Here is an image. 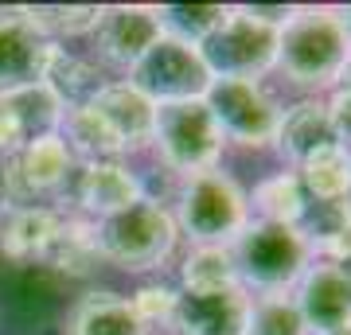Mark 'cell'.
Wrapping results in <instances>:
<instances>
[{"instance_id":"cell-29","label":"cell","mask_w":351,"mask_h":335,"mask_svg":"<svg viewBox=\"0 0 351 335\" xmlns=\"http://www.w3.org/2000/svg\"><path fill=\"white\" fill-rule=\"evenodd\" d=\"M176 300H180V293L168 288V285H141L129 304L137 312L141 327L149 332V327H172L176 323Z\"/></svg>"},{"instance_id":"cell-3","label":"cell","mask_w":351,"mask_h":335,"mask_svg":"<svg viewBox=\"0 0 351 335\" xmlns=\"http://www.w3.org/2000/svg\"><path fill=\"white\" fill-rule=\"evenodd\" d=\"M176 230L191 238V246H230L250 223V199L234 175L223 168L184 175L176 191Z\"/></svg>"},{"instance_id":"cell-13","label":"cell","mask_w":351,"mask_h":335,"mask_svg":"<svg viewBox=\"0 0 351 335\" xmlns=\"http://www.w3.org/2000/svg\"><path fill=\"white\" fill-rule=\"evenodd\" d=\"M250 300L254 297L242 285L223 293H180L172 327L180 335H246Z\"/></svg>"},{"instance_id":"cell-4","label":"cell","mask_w":351,"mask_h":335,"mask_svg":"<svg viewBox=\"0 0 351 335\" xmlns=\"http://www.w3.org/2000/svg\"><path fill=\"white\" fill-rule=\"evenodd\" d=\"M176 219L160 199H137L133 207L98 219L94 223V242H98L101 261H110L125 273H149L164 269V261L176 249Z\"/></svg>"},{"instance_id":"cell-9","label":"cell","mask_w":351,"mask_h":335,"mask_svg":"<svg viewBox=\"0 0 351 335\" xmlns=\"http://www.w3.org/2000/svg\"><path fill=\"white\" fill-rule=\"evenodd\" d=\"M75 172V160L66 152L59 133L24 140L16 152L0 160V191L12 207H39V199L59 195Z\"/></svg>"},{"instance_id":"cell-32","label":"cell","mask_w":351,"mask_h":335,"mask_svg":"<svg viewBox=\"0 0 351 335\" xmlns=\"http://www.w3.org/2000/svg\"><path fill=\"white\" fill-rule=\"evenodd\" d=\"M8 211H12V203H8V199H4V191H0V223H4V219H8Z\"/></svg>"},{"instance_id":"cell-23","label":"cell","mask_w":351,"mask_h":335,"mask_svg":"<svg viewBox=\"0 0 351 335\" xmlns=\"http://www.w3.org/2000/svg\"><path fill=\"white\" fill-rule=\"evenodd\" d=\"M43 82L51 86L55 98L63 101V110H78V106H90V101H94V94L106 86V75H101L90 59H78L71 51L55 47Z\"/></svg>"},{"instance_id":"cell-8","label":"cell","mask_w":351,"mask_h":335,"mask_svg":"<svg viewBox=\"0 0 351 335\" xmlns=\"http://www.w3.org/2000/svg\"><path fill=\"white\" fill-rule=\"evenodd\" d=\"M207 110L223 129V140H234L242 149H274L277 125H281V106L262 82L246 78H215L207 90Z\"/></svg>"},{"instance_id":"cell-24","label":"cell","mask_w":351,"mask_h":335,"mask_svg":"<svg viewBox=\"0 0 351 335\" xmlns=\"http://www.w3.org/2000/svg\"><path fill=\"white\" fill-rule=\"evenodd\" d=\"M250 211L262 219V223H281V226H301L304 214H308V199H304V187L297 179V172H274L265 175L262 184L254 187Z\"/></svg>"},{"instance_id":"cell-15","label":"cell","mask_w":351,"mask_h":335,"mask_svg":"<svg viewBox=\"0 0 351 335\" xmlns=\"http://www.w3.org/2000/svg\"><path fill=\"white\" fill-rule=\"evenodd\" d=\"M75 199L90 223H98L145 199V184L125 164H82L75 179Z\"/></svg>"},{"instance_id":"cell-10","label":"cell","mask_w":351,"mask_h":335,"mask_svg":"<svg viewBox=\"0 0 351 335\" xmlns=\"http://www.w3.org/2000/svg\"><path fill=\"white\" fill-rule=\"evenodd\" d=\"M308 335H339L351 327V273L332 261H313L293 285Z\"/></svg>"},{"instance_id":"cell-2","label":"cell","mask_w":351,"mask_h":335,"mask_svg":"<svg viewBox=\"0 0 351 335\" xmlns=\"http://www.w3.org/2000/svg\"><path fill=\"white\" fill-rule=\"evenodd\" d=\"M230 258L239 269V285L250 297H265V293H293L301 273L313 265V246L301 226L250 219L246 230L230 242Z\"/></svg>"},{"instance_id":"cell-18","label":"cell","mask_w":351,"mask_h":335,"mask_svg":"<svg viewBox=\"0 0 351 335\" xmlns=\"http://www.w3.org/2000/svg\"><path fill=\"white\" fill-rule=\"evenodd\" d=\"M63 335H149V332L141 327L133 304L121 293L94 288L86 297H78V304L66 316Z\"/></svg>"},{"instance_id":"cell-16","label":"cell","mask_w":351,"mask_h":335,"mask_svg":"<svg viewBox=\"0 0 351 335\" xmlns=\"http://www.w3.org/2000/svg\"><path fill=\"white\" fill-rule=\"evenodd\" d=\"M59 137H63L71 160H82V164H121L129 156L121 137L110 129V121L98 110H90V106L63 113Z\"/></svg>"},{"instance_id":"cell-5","label":"cell","mask_w":351,"mask_h":335,"mask_svg":"<svg viewBox=\"0 0 351 335\" xmlns=\"http://www.w3.org/2000/svg\"><path fill=\"white\" fill-rule=\"evenodd\" d=\"M223 129L207 110V101H172L156 106V129H152V149L160 164L176 175H195L207 168H219L223 156Z\"/></svg>"},{"instance_id":"cell-30","label":"cell","mask_w":351,"mask_h":335,"mask_svg":"<svg viewBox=\"0 0 351 335\" xmlns=\"http://www.w3.org/2000/svg\"><path fill=\"white\" fill-rule=\"evenodd\" d=\"M324 110H328V125H332L336 145L351 149V82H339V86L328 94Z\"/></svg>"},{"instance_id":"cell-25","label":"cell","mask_w":351,"mask_h":335,"mask_svg":"<svg viewBox=\"0 0 351 335\" xmlns=\"http://www.w3.org/2000/svg\"><path fill=\"white\" fill-rule=\"evenodd\" d=\"M184 293H223L239 285V269L230 258V246H191L180 265Z\"/></svg>"},{"instance_id":"cell-26","label":"cell","mask_w":351,"mask_h":335,"mask_svg":"<svg viewBox=\"0 0 351 335\" xmlns=\"http://www.w3.org/2000/svg\"><path fill=\"white\" fill-rule=\"evenodd\" d=\"M20 12L51 43H59L63 36H90L101 20L98 4H36V8H20Z\"/></svg>"},{"instance_id":"cell-19","label":"cell","mask_w":351,"mask_h":335,"mask_svg":"<svg viewBox=\"0 0 351 335\" xmlns=\"http://www.w3.org/2000/svg\"><path fill=\"white\" fill-rule=\"evenodd\" d=\"M63 214L55 207H12L8 219L0 223V253L12 261H32L43 258V249L51 246V238L59 234Z\"/></svg>"},{"instance_id":"cell-12","label":"cell","mask_w":351,"mask_h":335,"mask_svg":"<svg viewBox=\"0 0 351 335\" xmlns=\"http://www.w3.org/2000/svg\"><path fill=\"white\" fill-rule=\"evenodd\" d=\"M59 43H51L24 20L20 8H0V94L27 82H43Z\"/></svg>"},{"instance_id":"cell-11","label":"cell","mask_w":351,"mask_h":335,"mask_svg":"<svg viewBox=\"0 0 351 335\" xmlns=\"http://www.w3.org/2000/svg\"><path fill=\"white\" fill-rule=\"evenodd\" d=\"M94 36H98L101 59L110 66L129 71L164 36V24H160V12L149 8V4H113V8H101Z\"/></svg>"},{"instance_id":"cell-20","label":"cell","mask_w":351,"mask_h":335,"mask_svg":"<svg viewBox=\"0 0 351 335\" xmlns=\"http://www.w3.org/2000/svg\"><path fill=\"white\" fill-rule=\"evenodd\" d=\"M297 179L304 187V199H316L320 207L351 199V149L343 145H324L297 168Z\"/></svg>"},{"instance_id":"cell-27","label":"cell","mask_w":351,"mask_h":335,"mask_svg":"<svg viewBox=\"0 0 351 335\" xmlns=\"http://www.w3.org/2000/svg\"><path fill=\"white\" fill-rule=\"evenodd\" d=\"M160 12V24H164V36H176L184 43H207V39L223 27L226 20V4H164L156 8Z\"/></svg>"},{"instance_id":"cell-1","label":"cell","mask_w":351,"mask_h":335,"mask_svg":"<svg viewBox=\"0 0 351 335\" xmlns=\"http://www.w3.org/2000/svg\"><path fill=\"white\" fill-rule=\"evenodd\" d=\"M351 66L348 8H293L277 36V71L301 90H336Z\"/></svg>"},{"instance_id":"cell-7","label":"cell","mask_w":351,"mask_h":335,"mask_svg":"<svg viewBox=\"0 0 351 335\" xmlns=\"http://www.w3.org/2000/svg\"><path fill=\"white\" fill-rule=\"evenodd\" d=\"M125 75H129L125 78L129 86H137L152 106L207 98V90L215 82V75L203 62V51L176 36H160Z\"/></svg>"},{"instance_id":"cell-34","label":"cell","mask_w":351,"mask_h":335,"mask_svg":"<svg viewBox=\"0 0 351 335\" xmlns=\"http://www.w3.org/2000/svg\"><path fill=\"white\" fill-rule=\"evenodd\" d=\"M339 335H351V327H348V332H339Z\"/></svg>"},{"instance_id":"cell-28","label":"cell","mask_w":351,"mask_h":335,"mask_svg":"<svg viewBox=\"0 0 351 335\" xmlns=\"http://www.w3.org/2000/svg\"><path fill=\"white\" fill-rule=\"evenodd\" d=\"M246 335H308L293 293H265V297H254Z\"/></svg>"},{"instance_id":"cell-33","label":"cell","mask_w":351,"mask_h":335,"mask_svg":"<svg viewBox=\"0 0 351 335\" xmlns=\"http://www.w3.org/2000/svg\"><path fill=\"white\" fill-rule=\"evenodd\" d=\"M343 82H351V66H348V78H343Z\"/></svg>"},{"instance_id":"cell-17","label":"cell","mask_w":351,"mask_h":335,"mask_svg":"<svg viewBox=\"0 0 351 335\" xmlns=\"http://www.w3.org/2000/svg\"><path fill=\"white\" fill-rule=\"evenodd\" d=\"M332 125H328V110L320 98H301L297 106L281 110V125H277L274 149L285 156L293 168H301L316 149L332 145Z\"/></svg>"},{"instance_id":"cell-22","label":"cell","mask_w":351,"mask_h":335,"mask_svg":"<svg viewBox=\"0 0 351 335\" xmlns=\"http://www.w3.org/2000/svg\"><path fill=\"white\" fill-rule=\"evenodd\" d=\"M51 269H59L66 277H94L101 269V253H98V242H94V223L90 219H66L63 214V226L59 234L51 238V246L43 249V258Z\"/></svg>"},{"instance_id":"cell-31","label":"cell","mask_w":351,"mask_h":335,"mask_svg":"<svg viewBox=\"0 0 351 335\" xmlns=\"http://www.w3.org/2000/svg\"><path fill=\"white\" fill-rule=\"evenodd\" d=\"M20 145H24V133H20V125H16L12 117H4V113H0V152L8 156V152H16Z\"/></svg>"},{"instance_id":"cell-21","label":"cell","mask_w":351,"mask_h":335,"mask_svg":"<svg viewBox=\"0 0 351 335\" xmlns=\"http://www.w3.org/2000/svg\"><path fill=\"white\" fill-rule=\"evenodd\" d=\"M0 113L12 117L20 125L24 140L43 137V133H59V121H63V101L51 94L47 82H27V86L4 90L0 94Z\"/></svg>"},{"instance_id":"cell-6","label":"cell","mask_w":351,"mask_h":335,"mask_svg":"<svg viewBox=\"0 0 351 335\" xmlns=\"http://www.w3.org/2000/svg\"><path fill=\"white\" fill-rule=\"evenodd\" d=\"M277 36L281 27L262 20L254 8H230L223 27L207 43H199V51L215 78L258 82L269 71H277Z\"/></svg>"},{"instance_id":"cell-14","label":"cell","mask_w":351,"mask_h":335,"mask_svg":"<svg viewBox=\"0 0 351 335\" xmlns=\"http://www.w3.org/2000/svg\"><path fill=\"white\" fill-rule=\"evenodd\" d=\"M90 110H98L110 129L121 137L125 152H145L152 149V129H156V106H152L137 86H129L125 78L121 82H106V86L94 94Z\"/></svg>"}]
</instances>
